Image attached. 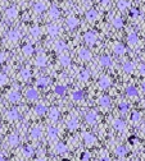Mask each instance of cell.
<instances>
[{"label": "cell", "mask_w": 145, "mask_h": 161, "mask_svg": "<svg viewBox=\"0 0 145 161\" xmlns=\"http://www.w3.org/2000/svg\"><path fill=\"white\" fill-rule=\"evenodd\" d=\"M84 41L87 45H95L98 41V33L94 29H89L84 33Z\"/></svg>", "instance_id": "obj_1"}, {"label": "cell", "mask_w": 145, "mask_h": 161, "mask_svg": "<svg viewBox=\"0 0 145 161\" xmlns=\"http://www.w3.org/2000/svg\"><path fill=\"white\" fill-rule=\"evenodd\" d=\"M32 10H34L35 14H42L44 12H46L48 10V5H46L45 0H37V1H35Z\"/></svg>", "instance_id": "obj_2"}, {"label": "cell", "mask_w": 145, "mask_h": 161, "mask_svg": "<svg viewBox=\"0 0 145 161\" xmlns=\"http://www.w3.org/2000/svg\"><path fill=\"white\" fill-rule=\"evenodd\" d=\"M99 120V116H98L96 111L94 110H90L86 113V115H85V122L87 123L89 125H95Z\"/></svg>", "instance_id": "obj_3"}, {"label": "cell", "mask_w": 145, "mask_h": 161, "mask_svg": "<svg viewBox=\"0 0 145 161\" xmlns=\"http://www.w3.org/2000/svg\"><path fill=\"white\" fill-rule=\"evenodd\" d=\"M46 33L49 35L50 37H55L61 33V27L58 26L57 23H49L46 26Z\"/></svg>", "instance_id": "obj_4"}, {"label": "cell", "mask_w": 145, "mask_h": 161, "mask_svg": "<svg viewBox=\"0 0 145 161\" xmlns=\"http://www.w3.org/2000/svg\"><path fill=\"white\" fill-rule=\"evenodd\" d=\"M21 37H22V33L18 29H9L7 32V40L9 42H17V41L21 40Z\"/></svg>", "instance_id": "obj_5"}, {"label": "cell", "mask_w": 145, "mask_h": 161, "mask_svg": "<svg viewBox=\"0 0 145 161\" xmlns=\"http://www.w3.org/2000/svg\"><path fill=\"white\" fill-rule=\"evenodd\" d=\"M82 140H84V143L86 144V146H89V147H91V146H95L96 144V137H95L92 133H90V132H85L84 134H82Z\"/></svg>", "instance_id": "obj_6"}, {"label": "cell", "mask_w": 145, "mask_h": 161, "mask_svg": "<svg viewBox=\"0 0 145 161\" xmlns=\"http://www.w3.org/2000/svg\"><path fill=\"white\" fill-rule=\"evenodd\" d=\"M126 42H127L131 47H134V46L138 45V43H139V35H138V32H135V31H130V32H128L127 37H126Z\"/></svg>", "instance_id": "obj_7"}, {"label": "cell", "mask_w": 145, "mask_h": 161, "mask_svg": "<svg viewBox=\"0 0 145 161\" xmlns=\"http://www.w3.org/2000/svg\"><path fill=\"white\" fill-rule=\"evenodd\" d=\"M5 115H7V119L9 122H17L22 118L21 113L17 110V109H10V110H8L7 113H5Z\"/></svg>", "instance_id": "obj_8"}, {"label": "cell", "mask_w": 145, "mask_h": 161, "mask_svg": "<svg viewBox=\"0 0 145 161\" xmlns=\"http://www.w3.org/2000/svg\"><path fill=\"white\" fill-rule=\"evenodd\" d=\"M112 50H113V53L116 54V55H125L126 51H127V49H126V46L123 45L122 42H119V41H117V42L113 43V46H112Z\"/></svg>", "instance_id": "obj_9"}, {"label": "cell", "mask_w": 145, "mask_h": 161, "mask_svg": "<svg viewBox=\"0 0 145 161\" xmlns=\"http://www.w3.org/2000/svg\"><path fill=\"white\" fill-rule=\"evenodd\" d=\"M24 96L28 101H36L39 99V92H37L36 88L34 87H28V88L24 91Z\"/></svg>", "instance_id": "obj_10"}, {"label": "cell", "mask_w": 145, "mask_h": 161, "mask_svg": "<svg viewBox=\"0 0 145 161\" xmlns=\"http://www.w3.org/2000/svg\"><path fill=\"white\" fill-rule=\"evenodd\" d=\"M98 86L100 90H108L112 86V79L108 75H102V77L98 79Z\"/></svg>", "instance_id": "obj_11"}, {"label": "cell", "mask_w": 145, "mask_h": 161, "mask_svg": "<svg viewBox=\"0 0 145 161\" xmlns=\"http://www.w3.org/2000/svg\"><path fill=\"white\" fill-rule=\"evenodd\" d=\"M42 134H44V130L39 125H35V127H32L31 129H30V137H31L32 140H40V138L42 137Z\"/></svg>", "instance_id": "obj_12"}, {"label": "cell", "mask_w": 145, "mask_h": 161, "mask_svg": "<svg viewBox=\"0 0 145 161\" xmlns=\"http://www.w3.org/2000/svg\"><path fill=\"white\" fill-rule=\"evenodd\" d=\"M65 24L69 29H76L78 26H80V21L76 15H68L67 19H65Z\"/></svg>", "instance_id": "obj_13"}, {"label": "cell", "mask_w": 145, "mask_h": 161, "mask_svg": "<svg viewBox=\"0 0 145 161\" xmlns=\"http://www.w3.org/2000/svg\"><path fill=\"white\" fill-rule=\"evenodd\" d=\"M22 53H23L24 56H32L35 53H36V49H35V45L31 42H27L22 46Z\"/></svg>", "instance_id": "obj_14"}, {"label": "cell", "mask_w": 145, "mask_h": 161, "mask_svg": "<svg viewBox=\"0 0 145 161\" xmlns=\"http://www.w3.org/2000/svg\"><path fill=\"white\" fill-rule=\"evenodd\" d=\"M112 125H113V128L117 130V132H125L126 130V122L123 120V119H121V118L113 119Z\"/></svg>", "instance_id": "obj_15"}, {"label": "cell", "mask_w": 145, "mask_h": 161, "mask_svg": "<svg viewBox=\"0 0 145 161\" xmlns=\"http://www.w3.org/2000/svg\"><path fill=\"white\" fill-rule=\"evenodd\" d=\"M78 58H80L82 61H89V60H91L92 54H91V51H90L89 49L81 47L80 50H78Z\"/></svg>", "instance_id": "obj_16"}, {"label": "cell", "mask_w": 145, "mask_h": 161, "mask_svg": "<svg viewBox=\"0 0 145 161\" xmlns=\"http://www.w3.org/2000/svg\"><path fill=\"white\" fill-rule=\"evenodd\" d=\"M46 136H48V140L49 141H55L59 136V132L57 129V127L54 125H49L48 129H46Z\"/></svg>", "instance_id": "obj_17"}, {"label": "cell", "mask_w": 145, "mask_h": 161, "mask_svg": "<svg viewBox=\"0 0 145 161\" xmlns=\"http://www.w3.org/2000/svg\"><path fill=\"white\" fill-rule=\"evenodd\" d=\"M48 15H49V18H50L51 21L58 19V18L61 17V9H59V7H57V5H51V7L49 8Z\"/></svg>", "instance_id": "obj_18"}, {"label": "cell", "mask_w": 145, "mask_h": 161, "mask_svg": "<svg viewBox=\"0 0 145 161\" xmlns=\"http://www.w3.org/2000/svg\"><path fill=\"white\" fill-rule=\"evenodd\" d=\"M48 111H49V109H48V106H46L45 104H36L35 108H34V113L36 114L37 116L45 115V114H48Z\"/></svg>", "instance_id": "obj_19"}, {"label": "cell", "mask_w": 145, "mask_h": 161, "mask_svg": "<svg viewBox=\"0 0 145 161\" xmlns=\"http://www.w3.org/2000/svg\"><path fill=\"white\" fill-rule=\"evenodd\" d=\"M7 100L12 104H17L21 100V94L18 91H16V90H12V91H9L7 94Z\"/></svg>", "instance_id": "obj_20"}, {"label": "cell", "mask_w": 145, "mask_h": 161, "mask_svg": "<svg viewBox=\"0 0 145 161\" xmlns=\"http://www.w3.org/2000/svg\"><path fill=\"white\" fill-rule=\"evenodd\" d=\"M22 155H23L26 159H31V157L35 156V148L31 144H24V146L22 147Z\"/></svg>", "instance_id": "obj_21"}, {"label": "cell", "mask_w": 145, "mask_h": 161, "mask_svg": "<svg viewBox=\"0 0 145 161\" xmlns=\"http://www.w3.org/2000/svg\"><path fill=\"white\" fill-rule=\"evenodd\" d=\"M5 17L9 21H13L18 17V9L16 7H8L5 9Z\"/></svg>", "instance_id": "obj_22"}, {"label": "cell", "mask_w": 145, "mask_h": 161, "mask_svg": "<svg viewBox=\"0 0 145 161\" xmlns=\"http://www.w3.org/2000/svg\"><path fill=\"white\" fill-rule=\"evenodd\" d=\"M51 84V79L49 77H39L36 81V87L37 88H46L48 86Z\"/></svg>", "instance_id": "obj_23"}, {"label": "cell", "mask_w": 145, "mask_h": 161, "mask_svg": "<svg viewBox=\"0 0 145 161\" xmlns=\"http://www.w3.org/2000/svg\"><path fill=\"white\" fill-rule=\"evenodd\" d=\"M85 18H86L87 22H95L99 18V14H98V12L94 9V8H91V9H87L86 13H85Z\"/></svg>", "instance_id": "obj_24"}, {"label": "cell", "mask_w": 145, "mask_h": 161, "mask_svg": "<svg viewBox=\"0 0 145 161\" xmlns=\"http://www.w3.org/2000/svg\"><path fill=\"white\" fill-rule=\"evenodd\" d=\"M46 64H48V58H46L45 54H40V55L36 56L35 59V65L37 68H45Z\"/></svg>", "instance_id": "obj_25"}, {"label": "cell", "mask_w": 145, "mask_h": 161, "mask_svg": "<svg viewBox=\"0 0 145 161\" xmlns=\"http://www.w3.org/2000/svg\"><path fill=\"white\" fill-rule=\"evenodd\" d=\"M98 104H99L102 108L107 109V108H111L112 105V99L108 96V95H102V96L99 97V100H98Z\"/></svg>", "instance_id": "obj_26"}, {"label": "cell", "mask_w": 145, "mask_h": 161, "mask_svg": "<svg viewBox=\"0 0 145 161\" xmlns=\"http://www.w3.org/2000/svg\"><path fill=\"white\" fill-rule=\"evenodd\" d=\"M136 69V65L134 61H125L123 65H122V70L126 73V74H132Z\"/></svg>", "instance_id": "obj_27"}, {"label": "cell", "mask_w": 145, "mask_h": 161, "mask_svg": "<svg viewBox=\"0 0 145 161\" xmlns=\"http://www.w3.org/2000/svg\"><path fill=\"white\" fill-rule=\"evenodd\" d=\"M48 116H49V120L51 123H57L59 120V110L57 108H51L48 111Z\"/></svg>", "instance_id": "obj_28"}, {"label": "cell", "mask_w": 145, "mask_h": 161, "mask_svg": "<svg viewBox=\"0 0 145 161\" xmlns=\"http://www.w3.org/2000/svg\"><path fill=\"white\" fill-rule=\"evenodd\" d=\"M125 94L127 97H131V99H135V97L139 96V91L135 86H127L125 90Z\"/></svg>", "instance_id": "obj_29"}, {"label": "cell", "mask_w": 145, "mask_h": 161, "mask_svg": "<svg viewBox=\"0 0 145 161\" xmlns=\"http://www.w3.org/2000/svg\"><path fill=\"white\" fill-rule=\"evenodd\" d=\"M59 63H61L62 67L68 68L71 65V63H72V59H71V56L68 54H61L59 55Z\"/></svg>", "instance_id": "obj_30"}, {"label": "cell", "mask_w": 145, "mask_h": 161, "mask_svg": "<svg viewBox=\"0 0 145 161\" xmlns=\"http://www.w3.org/2000/svg\"><path fill=\"white\" fill-rule=\"evenodd\" d=\"M112 26H113V28H116V29L123 28V26H125V19H123L122 17H119V15H117V17H114L113 19H112Z\"/></svg>", "instance_id": "obj_31"}, {"label": "cell", "mask_w": 145, "mask_h": 161, "mask_svg": "<svg viewBox=\"0 0 145 161\" xmlns=\"http://www.w3.org/2000/svg\"><path fill=\"white\" fill-rule=\"evenodd\" d=\"M54 150H55V152L58 155H64L68 151V147L64 142H57L55 146H54Z\"/></svg>", "instance_id": "obj_32"}, {"label": "cell", "mask_w": 145, "mask_h": 161, "mask_svg": "<svg viewBox=\"0 0 145 161\" xmlns=\"http://www.w3.org/2000/svg\"><path fill=\"white\" fill-rule=\"evenodd\" d=\"M71 97H72L73 101H76V102H80V101H82L85 99V91H84V90H76V91L72 92Z\"/></svg>", "instance_id": "obj_33"}, {"label": "cell", "mask_w": 145, "mask_h": 161, "mask_svg": "<svg viewBox=\"0 0 145 161\" xmlns=\"http://www.w3.org/2000/svg\"><path fill=\"white\" fill-rule=\"evenodd\" d=\"M32 77V70L30 68H22L20 70V78L22 81H28Z\"/></svg>", "instance_id": "obj_34"}, {"label": "cell", "mask_w": 145, "mask_h": 161, "mask_svg": "<svg viewBox=\"0 0 145 161\" xmlns=\"http://www.w3.org/2000/svg\"><path fill=\"white\" fill-rule=\"evenodd\" d=\"M8 144L12 147H16L20 144V136L17 133H10L9 137H8Z\"/></svg>", "instance_id": "obj_35"}, {"label": "cell", "mask_w": 145, "mask_h": 161, "mask_svg": "<svg viewBox=\"0 0 145 161\" xmlns=\"http://www.w3.org/2000/svg\"><path fill=\"white\" fill-rule=\"evenodd\" d=\"M112 58L109 55H102L99 58V64H100V67H103V68H108V67H111L112 65Z\"/></svg>", "instance_id": "obj_36"}, {"label": "cell", "mask_w": 145, "mask_h": 161, "mask_svg": "<svg viewBox=\"0 0 145 161\" xmlns=\"http://www.w3.org/2000/svg\"><path fill=\"white\" fill-rule=\"evenodd\" d=\"M54 49H55V51H58V53H64L65 50H67V42L63 40H58L54 42Z\"/></svg>", "instance_id": "obj_37"}, {"label": "cell", "mask_w": 145, "mask_h": 161, "mask_svg": "<svg viewBox=\"0 0 145 161\" xmlns=\"http://www.w3.org/2000/svg\"><path fill=\"white\" fill-rule=\"evenodd\" d=\"M77 78L80 82H87L90 79V72L87 69H81L77 73Z\"/></svg>", "instance_id": "obj_38"}, {"label": "cell", "mask_w": 145, "mask_h": 161, "mask_svg": "<svg viewBox=\"0 0 145 161\" xmlns=\"http://www.w3.org/2000/svg\"><path fill=\"white\" fill-rule=\"evenodd\" d=\"M117 9L119 12H126L127 9H130V1L128 0H118L117 1Z\"/></svg>", "instance_id": "obj_39"}, {"label": "cell", "mask_w": 145, "mask_h": 161, "mask_svg": "<svg viewBox=\"0 0 145 161\" xmlns=\"http://www.w3.org/2000/svg\"><path fill=\"white\" fill-rule=\"evenodd\" d=\"M78 127H80V122H78L77 118H71L67 122V128L69 130H76Z\"/></svg>", "instance_id": "obj_40"}, {"label": "cell", "mask_w": 145, "mask_h": 161, "mask_svg": "<svg viewBox=\"0 0 145 161\" xmlns=\"http://www.w3.org/2000/svg\"><path fill=\"white\" fill-rule=\"evenodd\" d=\"M54 94L57 95V96H64L65 94H67V87L64 86V84H57L55 87H54Z\"/></svg>", "instance_id": "obj_41"}, {"label": "cell", "mask_w": 145, "mask_h": 161, "mask_svg": "<svg viewBox=\"0 0 145 161\" xmlns=\"http://www.w3.org/2000/svg\"><path fill=\"white\" fill-rule=\"evenodd\" d=\"M114 154L118 157H125L127 155V148L123 146V144H118V146L114 148Z\"/></svg>", "instance_id": "obj_42"}, {"label": "cell", "mask_w": 145, "mask_h": 161, "mask_svg": "<svg viewBox=\"0 0 145 161\" xmlns=\"http://www.w3.org/2000/svg\"><path fill=\"white\" fill-rule=\"evenodd\" d=\"M30 35H31L34 39H37V37L41 36V28L35 24V26H32L31 28H30Z\"/></svg>", "instance_id": "obj_43"}, {"label": "cell", "mask_w": 145, "mask_h": 161, "mask_svg": "<svg viewBox=\"0 0 145 161\" xmlns=\"http://www.w3.org/2000/svg\"><path fill=\"white\" fill-rule=\"evenodd\" d=\"M141 116H143V114H141L140 111H139V110H134L132 113H131V115H130V120L132 123H139L141 120Z\"/></svg>", "instance_id": "obj_44"}, {"label": "cell", "mask_w": 145, "mask_h": 161, "mask_svg": "<svg viewBox=\"0 0 145 161\" xmlns=\"http://www.w3.org/2000/svg\"><path fill=\"white\" fill-rule=\"evenodd\" d=\"M128 110H130V104L128 102H126V101H121V102L118 104V111L121 114H126Z\"/></svg>", "instance_id": "obj_45"}, {"label": "cell", "mask_w": 145, "mask_h": 161, "mask_svg": "<svg viewBox=\"0 0 145 161\" xmlns=\"http://www.w3.org/2000/svg\"><path fill=\"white\" fill-rule=\"evenodd\" d=\"M128 15H130L131 18H138L139 15H140V9L139 8H136V7H134V8H131L130 9V12H128Z\"/></svg>", "instance_id": "obj_46"}, {"label": "cell", "mask_w": 145, "mask_h": 161, "mask_svg": "<svg viewBox=\"0 0 145 161\" xmlns=\"http://www.w3.org/2000/svg\"><path fill=\"white\" fill-rule=\"evenodd\" d=\"M90 152L89 151H82L80 155V160L81 161H90Z\"/></svg>", "instance_id": "obj_47"}, {"label": "cell", "mask_w": 145, "mask_h": 161, "mask_svg": "<svg viewBox=\"0 0 145 161\" xmlns=\"http://www.w3.org/2000/svg\"><path fill=\"white\" fill-rule=\"evenodd\" d=\"M8 75L5 73H0V86H5L8 83Z\"/></svg>", "instance_id": "obj_48"}, {"label": "cell", "mask_w": 145, "mask_h": 161, "mask_svg": "<svg viewBox=\"0 0 145 161\" xmlns=\"http://www.w3.org/2000/svg\"><path fill=\"white\" fill-rule=\"evenodd\" d=\"M138 70L141 75H145V63H140V64H139Z\"/></svg>", "instance_id": "obj_49"}, {"label": "cell", "mask_w": 145, "mask_h": 161, "mask_svg": "<svg viewBox=\"0 0 145 161\" xmlns=\"http://www.w3.org/2000/svg\"><path fill=\"white\" fill-rule=\"evenodd\" d=\"M136 142H138V137L136 136H130L128 137V143L130 144H135Z\"/></svg>", "instance_id": "obj_50"}, {"label": "cell", "mask_w": 145, "mask_h": 161, "mask_svg": "<svg viewBox=\"0 0 145 161\" xmlns=\"http://www.w3.org/2000/svg\"><path fill=\"white\" fill-rule=\"evenodd\" d=\"M98 1H99L100 5H103V7H107V5L111 3V0H98Z\"/></svg>", "instance_id": "obj_51"}, {"label": "cell", "mask_w": 145, "mask_h": 161, "mask_svg": "<svg viewBox=\"0 0 145 161\" xmlns=\"http://www.w3.org/2000/svg\"><path fill=\"white\" fill-rule=\"evenodd\" d=\"M5 59H7V55H5V53H0V64H3V63L5 61Z\"/></svg>", "instance_id": "obj_52"}, {"label": "cell", "mask_w": 145, "mask_h": 161, "mask_svg": "<svg viewBox=\"0 0 145 161\" xmlns=\"http://www.w3.org/2000/svg\"><path fill=\"white\" fill-rule=\"evenodd\" d=\"M100 161H111V159H109L107 155H103V156L100 157Z\"/></svg>", "instance_id": "obj_53"}, {"label": "cell", "mask_w": 145, "mask_h": 161, "mask_svg": "<svg viewBox=\"0 0 145 161\" xmlns=\"http://www.w3.org/2000/svg\"><path fill=\"white\" fill-rule=\"evenodd\" d=\"M141 90H143V92L145 94V81L143 82V83H141Z\"/></svg>", "instance_id": "obj_54"}, {"label": "cell", "mask_w": 145, "mask_h": 161, "mask_svg": "<svg viewBox=\"0 0 145 161\" xmlns=\"http://www.w3.org/2000/svg\"><path fill=\"white\" fill-rule=\"evenodd\" d=\"M36 161H46V160L42 159V157H39V159H36Z\"/></svg>", "instance_id": "obj_55"}, {"label": "cell", "mask_w": 145, "mask_h": 161, "mask_svg": "<svg viewBox=\"0 0 145 161\" xmlns=\"http://www.w3.org/2000/svg\"><path fill=\"white\" fill-rule=\"evenodd\" d=\"M0 161H7V160H5L4 156H0Z\"/></svg>", "instance_id": "obj_56"}, {"label": "cell", "mask_w": 145, "mask_h": 161, "mask_svg": "<svg viewBox=\"0 0 145 161\" xmlns=\"http://www.w3.org/2000/svg\"><path fill=\"white\" fill-rule=\"evenodd\" d=\"M62 161H71L69 159H62Z\"/></svg>", "instance_id": "obj_57"}, {"label": "cell", "mask_w": 145, "mask_h": 161, "mask_svg": "<svg viewBox=\"0 0 145 161\" xmlns=\"http://www.w3.org/2000/svg\"><path fill=\"white\" fill-rule=\"evenodd\" d=\"M0 125H1V122H0Z\"/></svg>", "instance_id": "obj_58"}]
</instances>
